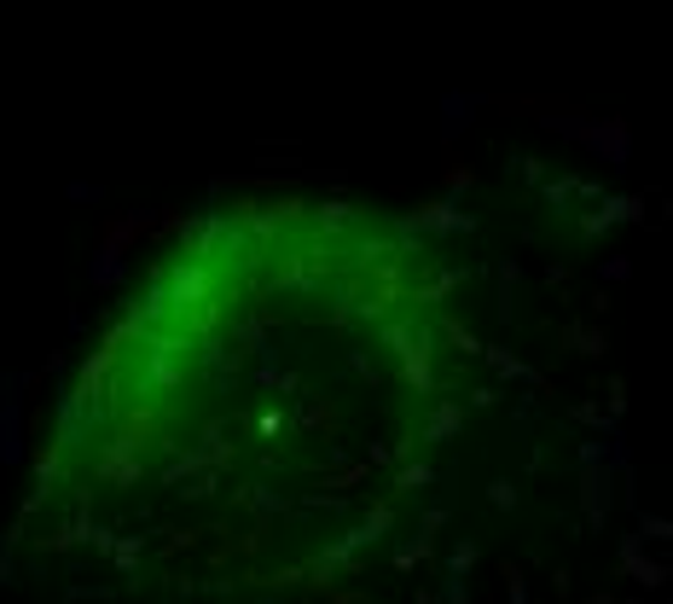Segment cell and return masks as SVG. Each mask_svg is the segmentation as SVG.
Here are the masks:
<instances>
[{
    "mask_svg": "<svg viewBox=\"0 0 673 604\" xmlns=\"http://www.w3.org/2000/svg\"><path fill=\"white\" fill-rule=\"evenodd\" d=\"M435 215L239 192L151 250L53 395L7 552L111 604H308L390 546L476 407Z\"/></svg>",
    "mask_w": 673,
    "mask_h": 604,
    "instance_id": "1",
    "label": "cell"
}]
</instances>
